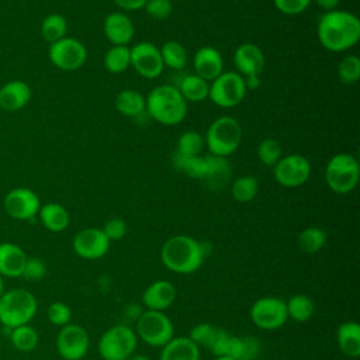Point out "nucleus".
Segmentation results:
<instances>
[{
  "label": "nucleus",
  "mask_w": 360,
  "mask_h": 360,
  "mask_svg": "<svg viewBox=\"0 0 360 360\" xmlns=\"http://www.w3.org/2000/svg\"><path fill=\"white\" fill-rule=\"evenodd\" d=\"M316 35L326 51H347L360 39V20L347 10L325 11L318 21Z\"/></svg>",
  "instance_id": "f257e3e1"
},
{
  "label": "nucleus",
  "mask_w": 360,
  "mask_h": 360,
  "mask_svg": "<svg viewBox=\"0 0 360 360\" xmlns=\"http://www.w3.org/2000/svg\"><path fill=\"white\" fill-rule=\"evenodd\" d=\"M204 242L190 235H173L160 248V260L166 269L176 274L195 273L205 259Z\"/></svg>",
  "instance_id": "f03ea898"
},
{
  "label": "nucleus",
  "mask_w": 360,
  "mask_h": 360,
  "mask_svg": "<svg viewBox=\"0 0 360 360\" xmlns=\"http://www.w3.org/2000/svg\"><path fill=\"white\" fill-rule=\"evenodd\" d=\"M145 98L148 115L162 125H177L186 118L187 101L173 84H159Z\"/></svg>",
  "instance_id": "7ed1b4c3"
},
{
  "label": "nucleus",
  "mask_w": 360,
  "mask_h": 360,
  "mask_svg": "<svg viewBox=\"0 0 360 360\" xmlns=\"http://www.w3.org/2000/svg\"><path fill=\"white\" fill-rule=\"evenodd\" d=\"M38 311L35 295L27 288L4 290L0 297V323L13 329L30 323Z\"/></svg>",
  "instance_id": "20e7f679"
},
{
  "label": "nucleus",
  "mask_w": 360,
  "mask_h": 360,
  "mask_svg": "<svg viewBox=\"0 0 360 360\" xmlns=\"http://www.w3.org/2000/svg\"><path fill=\"white\" fill-rule=\"evenodd\" d=\"M204 141L211 155L226 158L232 155L240 145V122L231 115H221L210 124Z\"/></svg>",
  "instance_id": "39448f33"
},
{
  "label": "nucleus",
  "mask_w": 360,
  "mask_h": 360,
  "mask_svg": "<svg viewBox=\"0 0 360 360\" xmlns=\"http://www.w3.org/2000/svg\"><path fill=\"white\" fill-rule=\"evenodd\" d=\"M360 179V166L354 155L347 152L336 153L325 167V181L336 194L353 191Z\"/></svg>",
  "instance_id": "423d86ee"
},
{
  "label": "nucleus",
  "mask_w": 360,
  "mask_h": 360,
  "mask_svg": "<svg viewBox=\"0 0 360 360\" xmlns=\"http://www.w3.org/2000/svg\"><path fill=\"white\" fill-rule=\"evenodd\" d=\"M138 336L131 326L118 323L108 328L97 343L98 354L104 360H127L135 353Z\"/></svg>",
  "instance_id": "0eeeda50"
},
{
  "label": "nucleus",
  "mask_w": 360,
  "mask_h": 360,
  "mask_svg": "<svg viewBox=\"0 0 360 360\" xmlns=\"http://www.w3.org/2000/svg\"><path fill=\"white\" fill-rule=\"evenodd\" d=\"M135 333L143 343L152 347H163L174 336V326L163 311L143 309L136 319Z\"/></svg>",
  "instance_id": "6e6552de"
},
{
  "label": "nucleus",
  "mask_w": 360,
  "mask_h": 360,
  "mask_svg": "<svg viewBox=\"0 0 360 360\" xmlns=\"http://www.w3.org/2000/svg\"><path fill=\"white\" fill-rule=\"evenodd\" d=\"M243 77L236 72H222L210 83L208 98L218 107L232 108L242 103L246 96Z\"/></svg>",
  "instance_id": "1a4fd4ad"
},
{
  "label": "nucleus",
  "mask_w": 360,
  "mask_h": 360,
  "mask_svg": "<svg viewBox=\"0 0 360 360\" xmlns=\"http://www.w3.org/2000/svg\"><path fill=\"white\" fill-rule=\"evenodd\" d=\"M250 321L262 330H276L284 326L288 319L285 301L278 297H260L249 311Z\"/></svg>",
  "instance_id": "9d476101"
},
{
  "label": "nucleus",
  "mask_w": 360,
  "mask_h": 360,
  "mask_svg": "<svg viewBox=\"0 0 360 360\" xmlns=\"http://www.w3.org/2000/svg\"><path fill=\"white\" fill-rule=\"evenodd\" d=\"M48 56L51 63L58 69L72 72L84 65L87 49L79 39L65 37L49 45Z\"/></svg>",
  "instance_id": "9b49d317"
},
{
  "label": "nucleus",
  "mask_w": 360,
  "mask_h": 360,
  "mask_svg": "<svg viewBox=\"0 0 360 360\" xmlns=\"http://www.w3.org/2000/svg\"><path fill=\"white\" fill-rule=\"evenodd\" d=\"M276 181L287 188H295L302 186L311 176L309 160L298 153L281 156V159L273 166Z\"/></svg>",
  "instance_id": "f8f14e48"
},
{
  "label": "nucleus",
  "mask_w": 360,
  "mask_h": 360,
  "mask_svg": "<svg viewBox=\"0 0 360 360\" xmlns=\"http://www.w3.org/2000/svg\"><path fill=\"white\" fill-rule=\"evenodd\" d=\"M90 346L87 330L77 323L62 326L56 336V350L63 360H82Z\"/></svg>",
  "instance_id": "ddd939ff"
},
{
  "label": "nucleus",
  "mask_w": 360,
  "mask_h": 360,
  "mask_svg": "<svg viewBox=\"0 0 360 360\" xmlns=\"http://www.w3.org/2000/svg\"><path fill=\"white\" fill-rule=\"evenodd\" d=\"M131 66L143 79H156L163 72V60L159 48L152 42H138L129 48Z\"/></svg>",
  "instance_id": "4468645a"
},
{
  "label": "nucleus",
  "mask_w": 360,
  "mask_h": 360,
  "mask_svg": "<svg viewBox=\"0 0 360 360\" xmlns=\"http://www.w3.org/2000/svg\"><path fill=\"white\" fill-rule=\"evenodd\" d=\"M4 211L14 219L28 221L38 215L41 208L39 197L27 187H15L4 197Z\"/></svg>",
  "instance_id": "2eb2a0df"
},
{
  "label": "nucleus",
  "mask_w": 360,
  "mask_h": 360,
  "mask_svg": "<svg viewBox=\"0 0 360 360\" xmlns=\"http://www.w3.org/2000/svg\"><path fill=\"white\" fill-rule=\"evenodd\" d=\"M110 240L104 235L101 228H83L72 240L73 252L86 260H97L105 256L110 249Z\"/></svg>",
  "instance_id": "dca6fc26"
},
{
  "label": "nucleus",
  "mask_w": 360,
  "mask_h": 360,
  "mask_svg": "<svg viewBox=\"0 0 360 360\" xmlns=\"http://www.w3.org/2000/svg\"><path fill=\"white\" fill-rule=\"evenodd\" d=\"M233 63L242 77L260 76L264 68L263 51L252 42L240 44L233 53Z\"/></svg>",
  "instance_id": "f3484780"
},
{
  "label": "nucleus",
  "mask_w": 360,
  "mask_h": 360,
  "mask_svg": "<svg viewBox=\"0 0 360 360\" xmlns=\"http://www.w3.org/2000/svg\"><path fill=\"white\" fill-rule=\"evenodd\" d=\"M105 38L112 45H128L135 35L132 20L122 11L110 13L103 22Z\"/></svg>",
  "instance_id": "a211bd4d"
},
{
  "label": "nucleus",
  "mask_w": 360,
  "mask_h": 360,
  "mask_svg": "<svg viewBox=\"0 0 360 360\" xmlns=\"http://www.w3.org/2000/svg\"><path fill=\"white\" fill-rule=\"evenodd\" d=\"M176 287L167 280L152 281L142 292V304L145 309L166 311L176 300Z\"/></svg>",
  "instance_id": "6ab92c4d"
},
{
  "label": "nucleus",
  "mask_w": 360,
  "mask_h": 360,
  "mask_svg": "<svg viewBox=\"0 0 360 360\" xmlns=\"http://www.w3.org/2000/svg\"><path fill=\"white\" fill-rule=\"evenodd\" d=\"M194 73L207 82H212L224 72V60L219 51L214 46H201L193 58Z\"/></svg>",
  "instance_id": "aec40b11"
},
{
  "label": "nucleus",
  "mask_w": 360,
  "mask_h": 360,
  "mask_svg": "<svg viewBox=\"0 0 360 360\" xmlns=\"http://www.w3.org/2000/svg\"><path fill=\"white\" fill-rule=\"evenodd\" d=\"M28 256L21 246L13 242L0 243V276L15 278L21 277Z\"/></svg>",
  "instance_id": "412c9836"
},
{
  "label": "nucleus",
  "mask_w": 360,
  "mask_h": 360,
  "mask_svg": "<svg viewBox=\"0 0 360 360\" xmlns=\"http://www.w3.org/2000/svg\"><path fill=\"white\" fill-rule=\"evenodd\" d=\"M31 100V89L22 80H11L0 89V108L6 111H17Z\"/></svg>",
  "instance_id": "4be33fe9"
},
{
  "label": "nucleus",
  "mask_w": 360,
  "mask_h": 360,
  "mask_svg": "<svg viewBox=\"0 0 360 360\" xmlns=\"http://www.w3.org/2000/svg\"><path fill=\"white\" fill-rule=\"evenodd\" d=\"M159 360H200V347L188 336H173L160 347Z\"/></svg>",
  "instance_id": "5701e85b"
},
{
  "label": "nucleus",
  "mask_w": 360,
  "mask_h": 360,
  "mask_svg": "<svg viewBox=\"0 0 360 360\" xmlns=\"http://www.w3.org/2000/svg\"><path fill=\"white\" fill-rule=\"evenodd\" d=\"M262 352V343L252 335H231L226 356L232 360H256Z\"/></svg>",
  "instance_id": "b1692460"
},
{
  "label": "nucleus",
  "mask_w": 360,
  "mask_h": 360,
  "mask_svg": "<svg viewBox=\"0 0 360 360\" xmlns=\"http://www.w3.org/2000/svg\"><path fill=\"white\" fill-rule=\"evenodd\" d=\"M336 342L340 352L350 357L360 356V325L356 321H345L338 326Z\"/></svg>",
  "instance_id": "393cba45"
},
{
  "label": "nucleus",
  "mask_w": 360,
  "mask_h": 360,
  "mask_svg": "<svg viewBox=\"0 0 360 360\" xmlns=\"http://www.w3.org/2000/svg\"><path fill=\"white\" fill-rule=\"evenodd\" d=\"M115 110L131 118H138L146 112V98L145 96L134 89H124L117 93L114 98Z\"/></svg>",
  "instance_id": "a878e982"
},
{
  "label": "nucleus",
  "mask_w": 360,
  "mask_h": 360,
  "mask_svg": "<svg viewBox=\"0 0 360 360\" xmlns=\"http://www.w3.org/2000/svg\"><path fill=\"white\" fill-rule=\"evenodd\" d=\"M38 217L45 229L51 232H62L68 228L70 217L68 210L58 202H46L41 205Z\"/></svg>",
  "instance_id": "bb28decb"
},
{
  "label": "nucleus",
  "mask_w": 360,
  "mask_h": 360,
  "mask_svg": "<svg viewBox=\"0 0 360 360\" xmlns=\"http://www.w3.org/2000/svg\"><path fill=\"white\" fill-rule=\"evenodd\" d=\"M207 163H208V169L202 181H205V184L211 190L224 188L229 183L231 174H232L229 163L226 162L225 158L214 156V155L207 156Z\"/></svg>",
  "instance_id": "cd10ccee"
},
{
  "label": "nucleus",
  "mask_w": 360,
  "mask_h": 360,
  "mask_svg": "<svg viewBox=\"0 0 360 360\" xmlns=\"http://www.w3.org/2000/svg\"><path fill=\"white\" fill-rule=\"evenodd\" d=\"M176 87L179 89L180 94L183 96V98L186 101L198 103V101L208 98L210 83L207 80H204L202 77L197 76L195 73L183 76L179 82V86H176Z\"/></svg>",
  "instance_id": "c85d7f7f"
},
{
  "label": "nucleus",
  "mask_w": 360,
  "mask_h": 360,
  "mask_svg": "<svg viewBox=\"0 0 360 360\" xmlns=\"http://www.w3.org/2000/svg\"><path fill=\"white\" fill-rule=\"evenodd\" d=\"M288 319L295 322H307L315 314V302L311 297L305 294H294L285 301Z\"/></svg>",
  "instance_id": "c756f323"
},
{
  "label": "nucleus",
  "mask_w": 360,
  "mask_h": 360,
  "mask_svg": "<svg viewBox=\"0 0 360 360\" xmlns=\"http://www.w3.org/2000/svg\"><path fill=\"white\" fill-rule=\"evenodd\" d=\"M173 166L186 173L188 177L195 179V180H204L208 169L207 163V156H183L179 153H174L173 156Z\"/></svg>",
  "instance_id": "7c9ffc66"
},
{
  "label": "nucleus",
  "mask_w": 360,
  "mask_h": 360,
  "mask_svg": "<svg viewBox=\"0 0 360 360\" xmlns=\"http://www.w3.org/2000/svg\"><path fill=\"white\" fill-rule=\"evenodd\" d=\"M159 51L163 60V66L170 68L173 70H181L186 68L188 56L186 48L180 42L169 39L159 48Z\"/></svg>",
  "instance_id": "2f4dec72"
},
{
  "label": "nucleus",
  "mask_w": 360,
  "mask_h": 360,
  "mask_svg": "<svg viewBox=\"0 0 360 360\" xmlns=\"http://www.w3.org/2000/svg\"><path fill=\"white\" fill-rule=\"evenodd\" d=\"M328 239V233L321 226H307L304 228L297 239L298 248L304 253H316L319 252Z\"/></svg>",
  "instance_id": "473e14b6"
},
{
  "label": "nucleus",
  "mask_w": 360,
  "mask_h": 360,
  "mask_svg": "<svg viewBox=\"0 0 360 360\" xmlns=\"http://www.w3.org/2000/svg\"><path fill=\"white\" fill-rule=\"evenodd\" d=\"M10 342L15 350L22 353H30L38 346L39 335L35 328L27 323V325L13 328L10 330Z\"/></svg>",
  "instance_id": "72a5a7b5"
},
{
  "label": "nucleus",
  "mask_w": 360,
  "mask_h": 360,
  "mask_svg": "<svg viewBox=\"0 0 360 360\" xmlns=\"http://www.w3.org/2000/svg\"><path fill=\"white\" fill-rule=\"evenodd\" d=\"M131 66L128 45H112L104 55V68L114 75L125 72Z\"/></svg>",
  "instance_id": "f704fd0d"
},
{
  "label": "nucleus",
  "mask_w": 360,
  "mask_h": 360,
  "mask_svg": "<svg viewBox=\"0 0 360 360\" xmlns=\"http://www.w3.org/2000/svg\"><path fill=\"white\" fill-rule=\"evenodd\" d=\"M66 32H68V21L62 14H56V13L48 14L41 22V35L49 44H53L65 38Z\"/></svg>",
  "instance_id": "c9c22d12"
},
{
  "label": "nucleus",
  "mask_w": 360,
  "mask_h": 360,
  "mask_svg": "<svg viewBox=\"0 0 360 360\" xmlns=\"http://www.w3.org/2000/svg\"><path fill=\"white\" fill-rule=\"evenodd\" d=\"M259 191V180L255 176H239L231 183V195L238 202L252 201Z\"/></svg>",
  "instance_id": "e433bc0d"
},
{
  "label": "nucleus",
  "mask_w": 360,
  "mask_h": 360,
  "mask_svg": "<svg viewBox=\"0 0 360 360\" xmlns=\"http://www.w3.org/2000/svg\"><path fill=\"white\" fill-rule=\"evenodd\" d=\"M205 148L204 136L197 131H186L177 139L176 153L183 156H197L201 155Z\"/></svg>",
  "instance_id": "4c0bfd02"
},
{
  "label": "nucleus",
  "mask_w": 360,
  "mask_h": 360,
  "mask_svg": "<svg viewBox=\"0 0 360 360\" xmlns=\"http://www.w3.org/2000/svg\"><path fill=\"white\" fill-rule=\"evenodd\" d=\"M281 145L274 138H264L257 145V158L264 166L273 167L281 159Z\"/></svg>",
  "instance_id": "58836bf2"
},
{
  "label": "nucleus",
  "mask_w": 360,
  "mask_h": 360,
  "mask_svg": "<svg viewBox=\"0 0 360 360\" xmlns=\"http://www.w3.org/2000/svg\"><path fill=\"white\" fill-rule=\"evenodd\" d=\"M338 76L345 84H354L360 79V59L357 55L345 56L338 65Z\"/></svg>",
  "instance_id": "ea45409f"
},
{
  "label": "nucleus",
  "mask_w": 360,
  "mask_h": 360,
  "mask_svg": "<svg viewBox=\"0 0 360 360\" xmlns=\"http://www.w3.org/2000/svg\"><path fill=\"white\" fill-rule=\"evenodd\" d=\"M46 316L52 325L62 328V326L70 323L72 309L68 304H65L62 301H55L48 307Z\"/></svg>",
  "instance_id": "a19ab883"
},
{
  "label": "nucleus",
  "mask_w": 360,
  "mask_h": 360,
  "mask_svg": "<svg viewBox=\"0 0 360 360\" xmlns=\"http://www.w3.org/2000/svg\"><path fill=\"white\" fill-rule=\"evenodd\" d=\"M46 274V264L39 257H28L21 277L27 281H39Z\"/></svg>",
  "instance_id": "79ce46f5"
},
{
  "label": "nucleus",
  "mask_w": 360,
  "mask_h": 360,
  "mask_svg": "<svg viewBox=\"0 0 360 360\" xmlns=\"http://www.w3.org/2000/svg\"><path fill=\"white\" fill-rule=\"evenodd\" d=\"M215 325L210 322H200L193 326V329L188 333V338L198 346V347H207L212 333H214Z\"/></svg>",
  "instance_id": "37998d69"
},
{
  "label": "nucleus",
  "mask_w": 360,
  "mask_h": 360,
  "mask_svg": "<svg viewBox=\"0 0 360 360\" xmlns=\"http://www.w3.org/2000/svg\"><path fill=\"white\" fill-rule=\"evenodd\" d=\"M143 10L155 20H165L172 14V0H148Z\"/></svg>",
  "instance_id": "c03bdc74"
},
{
  "label": "nucleus",
  "mask_w": 360,
  "mask_h": 360,
  "mask_svg": "<svg viewBox=\"0 0 360 360\" xmlns=\"http://www.w3.org/2000/svg\"><path fill=\"white\" fill-rule=\"evenodd\" d=\"M312 0H273L276 8L285 15H297L304 13Z\"/></svg>",
  "instance_id": "a18cd8bd"
},
{
  "label": "nucleus",
  "mask_w": 360,
  "mask_h": 360,
  "mask_svg": "<svg viewBox=\"0 0 360 360\" xmlns=\"http://www.w3.org/2000/svg\"><path fill=\"white\" fill-rule=\"evenodd\" d=\"M101 229L110 242L122 239L128 231L125 221L121 218H110L108 221H105V224Z\"/></svg>",
  "instance_id": "49530a36"
},
{
  "label": "nucleus",
  "mask_w": 360,
  "mask_h": 360,
  "mask_svg": "<svg viewBox=\"0 0 360 360\" xmlns=\"http://www.w3.org/2000/svg\"><path fill=\"white\" fill-rule=\"evenodd\" d=\"M115 6L122 8L124 11H135L145 7L148 0H112Z\"/></svg>",
  "instance_id": "de8ad7c7"
},
{
  "label": "nucleus",
  "mask_w": 360,
  "mask_h": 360,
  "mask_svg": "<svg viewBox=\"0 0 360 360\" xmlns=\"http://www.w3.org/2000/svg\"><path fill=\"white\" fill-rule=\"evenodd\" d=\"M315 3L325 11H330L338 8V4L340 3V0H315Z\"/></svg>",
  "instance_id": "09e8293b"
},
{
  "label": "nucleus",
  "mask_w": 360,
  "mask_h": 360,
  "mask_svg": "<svg viewBox=\"0 0 360 360\" xmlns=\"http://www.w3.org/2000/svg\"><path fill=\"white\" fill-rule=\"evenodd\" d=\"M127 360H150V359L148 356H145V354H132Z\"/></svg>",
  "instance_id": "8fccbe9b"
},
{
  "label": "nucleus",
  "mask_w": 360,
  "mask_h": 360,
  "mask_svg": "<svg viewBox=\"0 0 360 360\" xmlns=\"http://www.w3.org/2000/svg\"><path fill=\"white\" fill-rule=\"evenodd\" d=\"M3 292H4V281H3V277L0 276V297Z\"/></svg>",
  "instance_id": "3c124183"
},
{
  "label": "nucleus",
  "mask_w": 360,
  "mask_h": 360,
  "mask_svg": "<svg viewBox=\"0 0 360 360\" xmlns=\"http://www.w3.org/2000/svg\"><path fill=\"white\" fill-rule=\"evenodd\" d=\"M214 360H232L229 357H214Z\"/></svg>",
  "instance_id": "603ef678"
}]
</instances>
